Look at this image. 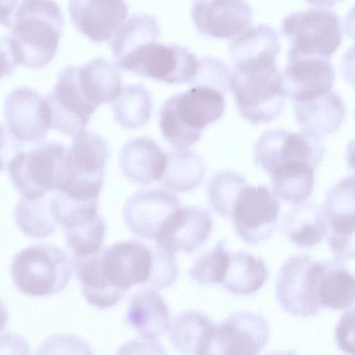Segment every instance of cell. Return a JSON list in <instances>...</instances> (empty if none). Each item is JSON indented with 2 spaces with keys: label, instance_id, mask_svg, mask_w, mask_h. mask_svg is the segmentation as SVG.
Returning <instances> with one entry per match:
<instances>
[{
  "label": "cell",
  "instance_id": "46",
  "mask_svg": "<svg viewBox=\"0 0 355 355\" xmlns=\"http://www.w3.org/2000/svg\"><path fill=\"white\" fill-rule=\"evenodd\" d=\"M309 3L318 6L332 7L343 0H306Z\"/></svg>",
  "mask_w": 355,
  "mask_h": 355
},
{
  "label": "cell",
  "instance_id": "36",
  "mask_svg": "<svg viewBox=\"0 0 355 355\" xmlns=\"http://www.w3.org/2000/svg\"><path fill=\"white\" fill-rule=\"evenodd\" d=\"M160 29L156 19L146 14H135L125 21L108 42L112 56L120 59L140 44L157 40Z\"/></svg>",
  "mask_w": 355,
  "mask_h": 355
},
{
  "label": "cell",
  "instance_id": "23",
  "mask_svg": "<svg viewBox=\"0 0 355 355\" xmlns=\"http://www.w3.org/2000/svg\"><path fill=\"white\" fill-rule=\"evenodd\" d=\"M125 322L144 338L155 340L169 327L170 313L155 288L141 287L130 298Z\"/></svg>",
  "mask_w": 355,
  "mask_h": 355
},
{
  "label": "cell",
  "instance_id": "40",
  "mask_svg": "<svg viewBox=\"0 0 355 355\" xmlns=\"http://www.w3.org/2000/svg\"><path fill=\"white\" fill-rule=\"evenodd\" d=\"M154 264L153 273L147 287L162 289L171 285L178 275V269L173 254L153 247Z\"/></svg>",
  "mask_w": 355,
  "mask_h": 355
},
{
  "label": "cell",
  "instance_id": "28",
  "mask_svg": "<svg viewBox=\"0 0 355 355\" xmlns=\"http://www.w3.org/2000/svg\"><path fill=\"white\" fill-rule=\"evenodd\" d=\"M216 326L203 313L188 311L180 313L170 327V338L179 352L189 354H211Z\"/></svg>",
  "mask_w": 355,
  "mask_h": 355
},
{
  "label": "cell",
  "instance_id": "27",
  "mask_svg": "<svg viewBox=\"0 0 355 355\" xmlns=\"http://www.w3.org/2000/svg\"><path fill=\"white\" fill-rule=\"evenodd\" d=\"M282 227L289 241L301 248L318 245L329 230L323 209L312 202L296 204L284 216Z\"/></svg>",
  "mask_w": 355,
  "mask_h": 355
},
{
  "label": "cell",
  "instance_id": "13",
  "mask_svg": "<svg viewBox=\"0 0 355 355\" xmlns=\"http://www.w3.org/2000/svg\"><path fill=\"white\" fill-rule=\"evenodd\" d=\"M153 264V248L138 240L116 242L103 250L101 257L105 277L125 292L135 286H146Z\"/></svg>",
  "mask_w": 355,
  "mask_h": 355
},
{
  "label": "cell",
  "instance_id": "42",
  "mask_svg": "<svg viewBox=\"0 0 355 355\" xmlns=\"http://www.w3.org/2000/svg\"><path fill=\"white\" fill-rule=\"evenodd\" d=\"M334 337L343 352L355 354V309L341 315L335 328Z\"/></svg>",
  "mask_w": 355,
  "mask_h": 355
},
{
  "label": "cell",
  "instance_id": "1",
  "mask_svg": "<svg viewBox=\"0 0 355 355\" xmlns=\"http://www.w3.org/2000/svg\"><path fill=\"white\" fill-rule=\"evenodd\" d=\"M1 24L9 30L1 39L2 77L19 64L46 67L56 54L64 18L54 0H1Z\"/></svg>",
  "mask_w": 355,
  "mask_h": 355
},
{
  "label": "cell",
  "instance_id": "34",
  "mask_svg": "<svg viewBox=\"0 0 355 355\" xmlns=\"http://www.w3.org/2000/svg\"><path fill=\"white\" fill-rule=\"evenodd\" d=\"M165 173L162 184L173 191L184 192L193 189L203 180L205 168L202 158L187 148L178 149L167 154Z\"/></svg>",
  "mask_w": 355,
  "mask_h": 355
},
{
  "label": "cell",
  "instance_id": "16",
  "mask_svg": "<svg viewBox=\"0 0 355 355\" xmlns=\"http://www.w3.org/2000/svg\"><path fill=\"white\" fill-rule=\"evenodd\" d=\"M191 15L201 34L229 39L250 27L252 12L245 0H196Z\"/></svg>",
  "mask_w": 355,
  "mask_h": 355
},
{
  "label": "cell",
  "instance_id": "39",
  "mask_svg": "<svg viewBox=\"0 0 355 355\" xmlns=\"http://www.w3.org/2000/svg\"><path fill=\"white\" fill-rule=\"evenodd\" d=\"M230 254L225 249L223 241L201 255L189 270V276L201 284L222 283L229 266Z\"/></svg>",
  "mask_w": 355,
  "mask_h": 355
},
{
  "label": "cell",
  "instance_id": "37",
  "mask_svg": "<svg viewBox=\"0 0 355 355\" xmlns=\"http://www.w3.org/2000/svg\"><path fill=\"white\" fill-rule=\"evenodd\" d=\"M67 246L75 257H86L102 250L105 225L101 215L64 229Z\"/></svg>",
  "mask_w": 355,
  "mask_h": 355
},
{
  "label": "cell",
  "instance_id": "24",
  "mask_svg": "<svg viewBox=\"0 0 355 355\" xmlns=\"http://www.w3.org/2000/svg\"><path fill=\"white\" fill-rule=\"evenodd\" d=\"M75 73L81 92L96 107L116 100L121 93L119 68L108 59L94 58L81 66H75Z\"/></svg>",
  "mask_w": 355,
  "mask_h": 355
},
{
  "label": "cell",
  "instance_id": "3",
  "mask_svg": "<svg viewBox=\"0 0 355 355\" xmlns=\"http://www.w3.org/2000/svg\"><path fill=\"white\" fill-rule=\"evenodd\" d=\"M229 88L242 116L254 124L274 120L288 96L276 60L234 65Z\"/></svg>",
  "mask_w": 355,
  "mask_h": 355
},
{
  "label": "cell",
  "instance_id": "6",
  "mask_svg": "<svg viewBox=\"0 0 355 355\" xmlns=\"http://www.w3.org/2000/svg\"><path fill=\"white\" fill-rule=\"evenodd\" d=\"M109 148L102 136L86 130L73 137L65 157V180L58 191L82 201L98 199Z\"/></svg>",
  "mask_w": 355,
  "mask_h": 355
},
{
  "label": "cell",
  "instance_id": "31",
  "mask_svg": "<svg viewBox=\"0 0 355 355\" xmlns=\"http://www.w3.org/2000/svg\"><path fill=\"white\" fill-rule=\"evenodd\" d=\"M13 217L21 232L35 239L49 236L59 224L53 209L51 192L33 198L21 197L14 209Z\"/></svg>",
  "mask_w": 355,
  "mask_h": 355
},
{
  "label": "cell",
  "instance_id": "22",
  "mask_svg": "<svg viewBox=\"0 0 355 355\" xmlns=\"http://www.w3.org/2000/svg\"><path fill=\"white\" fill-rule=\"evenodd\" d=\"M167 154L148 137H135L122 147L119 165L123 175L141 185L161 180L166 168Z\"/></svg>",
  "mask_w": 355,
  "mask_h": 355
},
{
  "label": "cell",
  "instance_id": "35",
  "mask_svg": "<svg viewBox=\"0 0 355 355\" xmlns=\"http://www.w3.org/2000/svg\"><path fill=\"white\" fill-rule=\"evenodd\" d=\"M153 108L150 92L141 85L130 84L122 87L112 105L114 119L123 128L135 130L149 120Z\"/></svg>",
  "mask_w": 355,
  "mask_h": 355
},
{
  "label": "cell",
  "instance_id": "29",
  "mask_svg": "<svg viewBox=\"0 0 355 355\" xmlns=\"http://www.w3.org/2000/svg\"><path fill=\"white\" fill-rule=\"evenodd\" d=\"M322 307L343 311L355 303V276L339 260L326 261L317 288Z\"/></svg>",
  "mask_w": 355,
  "mask_h": 355
},
{
  "label": "cell",
  "instance_id": "12",
  "mask_svg": "<svg viewBox=\"0 0 355 355\" xmlns=\"http://www.w3.org/2000/svg\"><path fill=\"white\" fill-rule=\"evenodd\" d=\"M51 129L73 137L85 130L97 109L81 92L75 74V66L62 69L53 89L45 96Z\"/></svg>",
  "mask_w": 355,
  "mask_h": 355
},
{
  "label": "cell",
  "instance_id": "20",
  "mask_svg": "<svg viewBox=\"0 0 355 355\" xmlns=\"http://www.w3.org/2000/svg\"><path fill=\"white\" fill-rule=\"evenodd\" d=\"M76 28L94 43L109 42L128 15L125 0H69Z\"/></svg>",
  "mask_w": 355,
  "mask_h": 355
},
{
  "label": "cell",
  "instance_id": "10",
  "mask_svg": "<svg viewBox=\"0 0 355 355\" xmlns=\"http://www.w3.org/2000/svg\"><path fill=\"white\" fill-rule=\"evenodd\" d=\"M279 210L277 196L268 187L246 184L238 194L230 217L239 237L257 244L273 234Z\"/></svg>",
  "mask_w": 355,
  "mask_h": 355
},
{
  "label": "cell",
  "instance_id": "43",
  "mask_svg": "<svg viewBox=\"0 0 355 355\" xmlns=\"http://www.w3.org/2000/svg\"><path fill=\"white\" fill-rule=\"evenodd\" d=\"M340 66L342 73L346 81L355 87V45L345 52Z\"/></svg>",
  "mask_w": 355,
  "mask_h": 355
},
{
  "label": "cell",
  "instance_id": "11",
  "mask_svg": "<svg viewBox=\"0 0 355 355\" xmlns=\"http://www.w3.org/2000/svg\"><path fill=\"white\" fill-rule=\"evenodd\" d=\"M6 130L22 144L44 142L51 129V116L45 97L28 87L12 89L4 103Z\"/></svg>",
  "mask_w": 355,
  "mask_h": 355
},
{
  "label": "cell",
  "instance_id": "7",
  "mask_svg": "<svg viewBox=\"0 0 355 355\" xmlns=\"http://www.w3.org/2000/svg\"><path fill=\"white\" fill-rule=\"evenodd\" d=\"M116 64L136 75L168 84H179L193 81L200 60L185 46L151 40L116 60Z\"/></svg>",
  "mask_w": 355,
  "mask_h": 355
},
{
  "label": "cell",
  "instance_id": "17",
  "mask_svg": "<svg viewBox=\"0 0 355 355\" xmlns=\"http://www.w3.org/2000/svg\"><path fill=\"white\" fill-rule=\"evenodd\" d=\"M282 77L288 96L293 102H298L319 97L331 91L335 71L329 58L288 55Z\"/></svg>",
  "mask_w": 355,
  "mask_h": 355
},
{
  "label": "cell",
  "instance_id": "8",
  "mask_svg": "<svg viewBox=\"0 0 355 355\" xmlns=\"http://www.w3.org/2000/svg\"><path fill=\"white\" fill-rule=\"evenodd\" d=\"M281 31L290 41L288 55L330 58L342 42L340 20L333 11L311 8L291 12L282 21Z\"/></svg>",
  "mask_w": 355,
  "mask_h": 355
},
{
  "label": "cell",
  "instance_id": "21",
  "mask_svg": "<svg viewBox=\"0 0 355 355\" xmlns=\"http://www.w3.org/2000/svg\"><path fill=\"white\" fill-rule=\"evenodd\" d=\"M323 211L329 226L331 250L355 248V175L345 177L327 191Z\"/></svg>",
  "mask_w": 355,
  "mask_h": 355
},
{
  "label": "cell",
  "instance_id": "9",
  "mask_svg": "<svg viewBox=\"0 0 355 355\" xmlns=\"http://www.w3.org/2000/svg\"><path fill=\"white\" fill-rule=\"evenodd\" d=\"M325 265L326 261H318L306 254L293 255L285 261L277 277L275 293L286 312L304 318L322 310L317 288Z\"/></svg>",
  "mask_w": 355,
  "mask_h": 355
},
{
  "label": "cell",
  "instance_id": "15",
  "mask_svg": "<svg viewBox=\"0 0 355 355\" xmlns=\"http://www.w3.org/2000/svg\"><path fill=\"white\" fill-rule=\"evenodd\" d=\"M269 338V325L259 313L239 311L216 327L211 354H259Z\"/></svg>",
  "mask_w": 355,
  "mask_h": 355
},
{
  "label": "cell",
  "instance_id": "14",
  "mask_svg": "<svg viewBox=\"0 0 355 355\" xmlns=\"http://www.w3.org/2000/svg\"><path fill=\"white\" fill-rule=\"evenodd\" d=\"M254 153L256 163L270 174L278 164L291 159L304 160L316 167L324 157L325 148L318 137L278 128L264 132Z\"/></svg>",
  "mask_w": 355,
  "mask_h": 355
},
{
  "label": "cell",
  "instance_id": "30",
  "mask_svg": "<svg viewBox=\"0 0 355 355\" xmlns=\"http://www.w3.org/2000/svg\"><path fill=\"white\" fill-rule=\"evenodd\" d=\"M268 277V269L261 258L239 251L230 254L222 284L231 293L248 295L261 288Z\"/></svg>",
  "mask_w": 355,
  "mask_h": 355
},
{
  "label": "cell",
  "instance_id": "18",
  "mask_svg": "<svg viewBox=\"0 0 355 355\" xmlns=\"http://www.w3.org/2000/svg\"><path fill=\"white\" fill-rule=\"evenodd\" d=\"M211 229L212 218L206 210L180 207L164 223L154 239L158 248L168 252L191 253L207 240Z\"/></svg>",
  "mask_w": 355,
  "mask_h": 355
},
{
  "label": "cell",
  "instance_id": "4",
  "mask_svg": "<svg viewBox=\"0 0 355 355\" xmlns=\"http://www.w3.org/2000/svg\"><path fill=\"white\" fill-rule=\"evenodd\" d=\"M72 262L65 252L50 243L28 246L12 258L10 272L15 286L33 297L57 294L69 282Z\"/></svg>",
  "mask_w": 355,
  "mask_h": 355
},
{
  "label": "cell",
  "instance_id": "2",
  "mask_svg": "<svg viewBox=\"0 0 355 355\" xmlns=\"http://www.w3.org/2000/svg\"><path fill=\"white\" fill-rule=\"evenodd\" d=\"M222 92L205 85L169 98L161 107L159 125L164 139L175 148L184 149L200 139L205 128L223 115Z\"/></svg>",
  "mask_w": 355,
  "mask_h": 355
},
{
  "label": "cell",
  "instance_id": "25",
  "mask_svg": "<svg viewBox=\"0 0 355 355\" xmlns=\"http://www.w3.org/2000/svg\"><path fill=\"white\" fill-rule=\"evenodd\" d=\"M293 103L296 121L302 131L318 137L335 132L344 119L343 101L332 90L319 97Z\"/></svg>",
  "mask_w": 355,
  "mask_h": 355
},
{
  "label": "cell",
  "instance_id": "38",
  "mask_svg": "<svg viewBox=\"0 0 355 355\" xmlns=\"http://www.w3.org/2000/svg\"><path fill=\"white\" fill-rule=\"evenodd\" d=\"M246 185L245 178L234 171H221L211 180L208 196L212 209L223 216H230L236 199Z\"/></svg>",
  "mask_w": 355,
  "mask_h": 355
},
{
  "label": "cell",
  "instance_id": "33",
  "mask_svg": "<svg viewBox=\"0 0 355 355\" xmlns=\"http://www.w3.org/2000/svg\"><path fill=\"white\" fill-rule=\"evenodd\" d=\"M228 49L234 64L266 57L277 58L280 51L279 35L266 24L250 26L232 40Z\"/></svg>",
  "mask_w": 355,
  "mask_h": 355
},
{
  "label": "cell",
  "instance_id": "26",
  "mask_svg": "<svg viewBox=\"0 0 355 355\" xmlns=\"http://www.w3.org/2000/svg\"><path fill=\"white\" fill-rule=\"evenodd\" d=\"M103 250L86 257H73L72 265L83 295L89 304L100 309L113 307L126 292L112 286L105 277L101 266Z\"/></svg>",
  "mask_w": 355,
  "mask_h": 355
},
{
  "label": "cell",
  "instance_id": "32",
  "mask_svg": "<svg viewBox=\"0 0 355 355\" xmlns=\"http://www.w3.org/2000/svg\"><path fill=\"white\" fill-rule=\"evenodd\" d=\"M315 167L305 162L282 164L270 175L275 194L293 204L304 202L312 193Z\"/></svg>",
  "mask_w": 355,
  "mask_h": 355
},
{
  "label": "cell",
  "instance_id": "19",
  "mask_svg": "<svg viewBox=\"0 0 355 355\" xmlns=\"http://www.w3.org/2000/svg\"><path fill=\"white\" fill-rule=\"evenodd\" d=\"M180 207L178 198L168 191L142 190L127 200L123 218L131 232L154 239L164 223Z\"/></svg>",
  "mask_w": 355,
  "mask_h": 355
},
{
  "label": "cell",
  "instance_id": "45",
  "mask_svg": "<svg viewBox=\"0 0 355 355\" xmlns=\"http://www.w3.org/2000/svg\"><path fill=\"white\" fill-rule=\"evenodd\" d=\"M346 158L348 167L355 173V137L347 145Z\"/></svg>",
  "mask_w": 355,
  "mask_h": 355
},
{
  "label": "cell",
  "instance_id": "5",
  "mask_svg": "<svg viewBox=\"0 0 355 355\" xmlns=\"http://www.w3.org/2000/svg\"><path fill=\"white\" fill-rule=\"evenodd\" d=\"M67 150L62 142L44 141L30 151H19L1 170L8 171L13 186L21 197H42L59 191L63 185Z\"/></svg>",
  "mask_w": 355,
  "mask_h": 355
},
{
  "label": "cell",
  "instance_id": "41",
  "mask_svg": "<svg viewBox=\"0 0 355 355\" xmlns=\"http://www.w3.org/2000/svg\"><path fill=\"white\" fill-rule=\"evenodd\" d=\"M230 76L231 73L222 61L208 57L200 60V67L193 82L196 85H205L220 91V89L226 90L229 87Z\"/></svg>",
  "mask_w": 355,
  "mask_h": 355
},
{
  "label": "cell",
  "instance_id": "44",
  "mask_svg": "<svg viewBox=\"0 0 355 355\" xmlns=\"http://www.w3.org/2000/svg\"><path fill=\"white\" fill-rule=\"evenodd\" d=\"M343 28L346 35L355 43V6L346 14Z\"/></svg>",
  "mask_w": 355,
  "mask_h": 355
}]
</instances>
